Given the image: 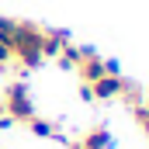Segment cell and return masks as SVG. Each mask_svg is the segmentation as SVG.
<instances>
[{
    "mask_svg": "<svg viewBox=\"0 0 149 149\" xmlns=\"http://www.w3.org/2000/svg\"><path fill=\"white\" fill-rule=\"evenodd\" d=\"M42 38H45V28L35 24V21H17V24H14L10 52H14V59L21 63V70H38V66L45 63V56H42Z\"/></svg>",
    "mask_w": 149,
    "mask_h": 149,
    "instance_id": "obj_1",
    "label": "cell"
},
{
    "mask_svg": "<svg viewBox=\"0 0 149 149\" xmlns=\"http://www.w3.org/2000/svg\"><path fill=\"white\" fill-rule=\"evenodd\" d=\"M0 111L10 114V121H17V125H28V121L35 118V101H31L28 83H21V80L7 83V90H3V97H0Z\"/></svg>",
    "mask_w": 149,
    "mask_h": 149,
    "instance_id": "obj_2",
    "label": "cell"
},
{
    "mask_svg": "<svg viewBox=\"0 0 149 149\" xmlns=\"http://www.w3.org/2000/svg\"><path fill=\"white\" fill-rule=\"evenodd\" d=\"M121 90H125V76L118 73H104L101 80H94L90 83V94H94V101H118L121 97Z\"/></svg>",
    "mask_w": 149,
    "mask_h": 149,
    "instance_id": "obj_3",
    "label": "cell"
},
{
    "mask_svg": "<svg viewBox=\"0 0 149 149\" xmlns=\"http://www.w3.org/2000/svg\"><path fill=\"white\" fill-rule=\"evenodd\" d=\"M111 146H114L111 132H108L104 125H94V128H87V132H83L70 149H111Z\"/></svg>",
    "mask_w": 149,
    "mask_h": 149,
    "instance_id": "obj_4",
    "label": "cell"
},
{
    "mask_svg": "<svg viewBox=\"0 0 149 149\" xmlns=\"http://www.w3.org/2000/svg\"><path fill=\"white\" fill-rule=\"evenodd\" d=\"M66 45H70V31L66 28H45V38H42V56L45 59H56Z\"/></svg>",
    "mask_w": 149,
    "mask_h": 149,
    "instance_id": "obj_5",
    "label": "cell"
},
{
    "mask_svg": "<svg viewBox=\"0 0 149 149\" xmlns=\"http://www.w3.org/2000/svg\"><path fill=\"white\" fill-rule=\"evenodd\" d=\"M28 132H31L35 139H63L59 125H56V121H49V118H38V114L28 121Z\"/></svg>",
    "mask_w": 149,
    "mask_h": 149,
    "instance_id": "obj_6",
    "label": "cell"
},
{
    "mask_svg": "<svg viewBox=\"0 0 149 149\" xmlns=\"http://www.w3.org/2000/svg\"><path fill=\"white\" fill-rule=\"evenodd\" d=\"M56 63H59V70H76V63H80V45H66L59 56H56Z\"/></svg>",
    "mask_w": 149,
    "mask_h": 149,
    "instance_id": "obj_7",
    "label": "cell"
},
{
    "mask_svg": "<svg viewBox=\"0 0 149 149\" xmlns=\"http://www.w3.org/2000/svg\"><path fill=\"white\" fill-rule=\"evenodd\" d=\"M132 118H135V125H139V128H142V132L149 135V101L135 104V108H132Z\"/></svg>",
    "mask_w": 149,
    "mask_h": 149,
    "instance_id": "obj_8",
    "label": "cell"
},
{
    "mask_svg": "<svg viewBox=\"0 0 149 149\" xmlns=\"http://www.w3.org/2000/svg\"><path fill=\"white\" fill-rule=\"evenodd\" d=\"M14 24H17L14 17H0V42H3V45H10V38H14Z\"/></svg>",
    "mask_w": 149,
    "mask_h": 149,
    "instance_id": "obj_9",
    "label": "cell"
},
{
    "mask_svg": "<svg viewBox=\"0 0 149 149\" xmlns=\"http://www.w3.org/2000/svg\"><path fill=\"white\" fill-rule=\"evenodd\" d=\"M10 59H14V52H10V45H3V42H0V70H3V66H7Z\"/></svg>",
    "mask_w": 149,
    "mask_h": 149,
    "instance_id": "obj_10",
    "label": "cell"
},
{
    "mask_svg": "<svg viewBox=\"0 0 149 149\" xmlns=\"http://www.w3.org/2000/svg\"><path fill=\"white\" fill-rule=\"evenodd\" d=\"M80 101H94V94H90V83H80Z\"/></svg>",
    "mask_w": 149,
    "mask_h": 149,
    "instance_id": "obj_11",
    "label": "cell"
},
{
    "mask_svg": "<svg viewBox=\"0 0 149 149\" xmlns=\"http://www.w3.org/2000/svg\"><path fill=\"white\" fill-rule=\"evenodd\" d=\"M10 125H14V121H10V114H3V111H0V132H7Z\"/></svg>",
    "mask_w": 149,
    "mask_h": 149,
    "instance_id": "obj_12",
    "label": "cell"
},
{
    "mask_svg": "<svg viewBox=\"0 0 149 149\" xmlns=\"http://www.w3.org/2000/svg\"><path fill=\"white\" fill-rule=\"evenodd\" d=\"M146 94H149V90H146Z\"/></svg>",
    "mask_w": 149,
    "mask_h": 149,
    "instance_id": "obj_13",
    "label": "cell"
}]
</instances>
